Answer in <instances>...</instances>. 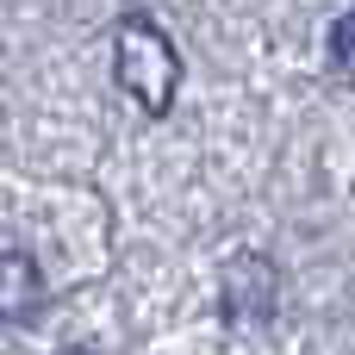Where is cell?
I'll return each instance as SVG.
<instances>
[{
    "label": "cell",
    "instance_id": "277c9868",
    "mask_svg": "<svg viewBox=\"0 0 355 355\" xmlns=\"http://www.w3.org/2000/svg\"><path fill=\"white\" fill-rule=\"evenodd\" d=\"M56 355H94V349H56Z\"/></svg>",
    "mask_w": 355,
    "mask_h": 355
},
{
    "label": "cell",
    "instance_id": "7a4b0ae2",
    "mask_svg": "<svg viewBox=\"0 0 355 355\" xmlns=\"http://www.w3.org/2000/svg\"><path fill=\"white\" fill-rule=\"evenodd\" d=\"M275 268L262 262V256H237L231 268H225V318L231 324H262L268 312H275Z\"/></svg>",
    "mask_w": 355,
    "mask_h": 355
},
{
    "label": "cell",
    "instance_id": "6da1fadb",
    "mask_svg": "<svg viewBox=\"0 0 355 355\" xmlns=\"http://www.w3.org/2000/svg\"><path fill=\"white\" fill-rule=\"evenodd\" d=\"M112 69H119V87H125L150 119H162V112L175 106L181 56H175V44L162 37L156 19H144V12L119 19V31H112Z\"/></svg>",
    "mask_w": 355,
    "mask_h": 355
},
{
    "label": "cell",
    "instance_id": "3957f363",
    "mask_svg": "<svg viewBox=\"0 0 355 355\" xmlns=\"http://www.w3.org/2000/svg\"><path fill=\"white\" fill-rule=\"evenodd\" d=\"M37 306H44V275H37V262L19 256V250H0V318L19 324V318H31Z\"/></svg>",
    "mask_w": 355,
    "mask_h": 355
}]
</instances>
